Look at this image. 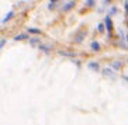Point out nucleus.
Here are the masks:
<instances>
[{"label":"nucleus","instance_id":"1","mask_svg":"<svg viewBox=\"0 0 128 125\" xmlns=\"http://www.w3.org/2000/svg\"><path fill=\"white\" fill-rule=\"evenodd\" d=\"M104 25L107 28V32L111 34V31H113V23H111V18H110V15H107L104 18Z\"/></svg>","mask_w":128,"mask_h":125},{"label":"nucleus","instance_id":"2","mask_svg":"<svg viewBox=\"0 0 128 125\" xmlns=\"http://www.w3.org/2000/svg\"><path fill=\"white\" fill-rule=\"evenodd\" d=\"M87 68L90 69V70H94V72H98V70H100V65H98L97 62H89V65H87Z\"/></svg>","mask_w":128,"mask_h":125},{"label":"nucleus","instance_id":"3","mask_svg":"<svg viewBox=\"0 0 128 125\" xmlns=\"http://www.w3.org/2000/svg\"><path fill=\"white\" fill-rule=\"evenodd\" d=\"M75 1H68V3H65L64 6H62V11H68V10H70L72 7H75Z\"/></svg>","mask_w":128,"mask_h":125},{"label":"nucleus","instance_id":"4","mask_svg":"<svg viewBox=\"0 0 128 125\" xmlns=\"http://www.w3.org/2000/svg\"><path fill=\"white\" fill-rule=\"evenodd\" d=\"M111 68H113L114 70H120V69L122 68V62L121 61H114L113 63H111Z\"/></svg>","mask_w":128,"mask_h":125},{"label":"nucleus","instance_id":"5","mask_svg":"<svg viewBox=\"0 0 128 125\" xmlns=\"http://www.w3.org/2000/svg\"><path fill=\"white\" fill-rule=\"evenodd\" d=\"M28 38V34H20V35H16L14 39L16 41H23V39H27Z\"/></svg>","mask_w":128,"mask_h":125},{"label":"nucleus","instance_id":"6","mask_svg":"<svg viewBox=\"0 0 128 125\" xmlns=\"http://www.w3.org/2000/svg\"><path fill=\"white\" fill-rule=\"evenodd\" d=\"M83 38H84V32H79V35H78V37H76L75 39H73V41H75L76 44H80Z\"/></svg>","mask_w":128,"mask_h":125},{"label":"nucleus","instance_id":"7","mask_svg":"<svg viewBox=\"0 0 128 125\" xmlns=\"http://www.w3.org/2000/svg\"><path fill=\"white\" fill-rule=\"evenodd\" d=\"M103 73H104L106 76H110V77H111V79H114V77H116V75H114V73L111 72V70H110V69H106V70H104V72H103Z\"/></svg>","mask_w":128,"mask_h":125},{"label":"nucleus","instance_id":"8","mask_svg":"<svg viewBox=\"0 0 128 125\" xmlns=\"http://www.w3.org/2000/svg\"><path fill=\"white\" fill-rule=\"evenodd\" d=\"M92 49L93 51H100V44H98V42H92Z\"/></svg>","mask_w":128,"mask_h":125},{"label":"nucleus","instance_id":"9","mask_svg":"<svg viewBox=\"0 0 128 125\" xmlns=\"http://www.w3.org/2000/svg\"><path fill=\"white\" fill-rule=\"evenodd\" d=\"M13 14H14V13H13V11H8V14H7V15H6V17H4V18H3V23H7L8 20H10V18H12V17H13Z\"/></svg>","mask_w":128,"mask_h":125},{"label":"nucleus","instance_id":"10","mask_svg":"<svg viewBox=\"0 0 128 125\" xmlns=\"http://www.w3.org/2000/svg\"><path fill=\"white\" fill-rule=\"evenodd\" d=\"M28 32H32V34H41V31L38 28H28Z\"/></svg>","mask_w":128,"mask_h":125},{"label":"nucleus","instance_id":"11","mask_svg":"<svg viewBox=\"0 0 128 125\" xmlns=\"http://www.w3.org/2000/svg\"><path fill=\"white\" fill-rule=\"evenodd\" d=\"M97 30H98V32H103V31H104V25H103V24H98Z\"/></svg>","mask_w":128,"mask_h":125},{"label":"nucleus","instance_id":"12","mask_svg":"<svg viewBox=\"0 0 128 125\" xmlns=\"http://www.w3.org/2000/svg\"><path fill=\"white\" fill-rule=\"evenodd\" d=\"M117 13V8L116 7H111V10H110V14H116Z\"/></svg>","mask_w":128,"mask_h":125},{"label":"nucleus","instance_id":"13","mask_svg":"<svg viewBox=\"0 0 128 125\" xmlns=\"http://www.w3.org/2000/svg\"><path fill=\"white\" fill-rule=\"evenodd\" d=\"M30 42L31 44H38V39L37 38H32V39H30Z\"/></svg>","mask_w":128,"mask_h":125},{"label":"nucleus","instance_id":"14","mask_svg":"<svg viewBox=\"0 0 128 125\" xmlns=\"http://www.w3.org/2000/svg\"><path fill=\"white\" fill-rule=\"evenodd\" d=\"M52 7H55V1H52V3L48 4V8H52Z\"/></svg>","mask_w":128,"mask_h":125},{"label":"nucleus","instance_id":"15","mask_svg":"<svg viewBox=\"0 0 128 125\" xmlns=\"http://www.w3.org/2000/svg\"><path fill=\"white\" fill-rule=\"evenodd\" d=\"M0 44H2V45H0V46H2V48H3V46L6 45V41H4V39H2V42H0Z\"/></svg>","mask_w":128,"mask_h":125},{"label":"nucleus","instance_id":"16","mask_svg":"<svg viewBox=\"0 0 128 125\" xmlns=\"http://www.w3.org/2000/svg\"><path fill=\"white\" fill-rule=\"evenodd\" d=\"M124 80H125V82H128V76H124Z\"/></svg>","mask_w":128,"mask_h":125},{"label":"nucleus","instance_id":"17","mask_svg":"<svg viewBox=\"0 0 128 125\" xmlns=\"http://www.w3.org/2000/svg\"><path fill=\"white\" fill-rule=\"evenodd\" d=\"M127 42H128V35H127Z\"/></svg>","mask_w":128,"mask_h":125}]
</instances>
